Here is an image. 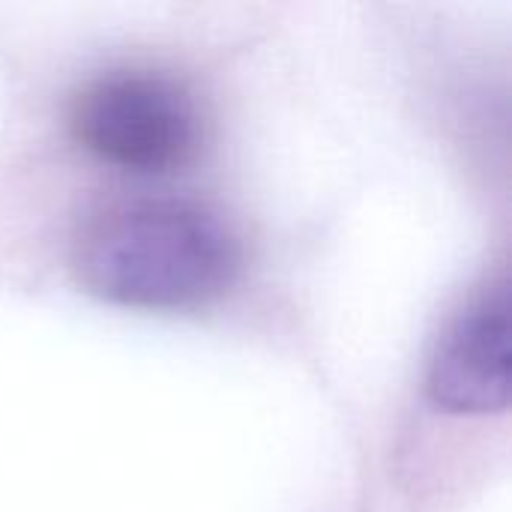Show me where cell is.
<instances>
[{
	"mask_svg": "<svg viewBox=\"0 0 512 512\" xmlns=\"http://www.w3.org/2000/svg\"><path fill=\"white\" fill-rule=\"evenodd\" d=\"M429 390L441 408L456 414L507 408L510 324L504 297L483 300L450 327L432 360Z\"/></svg>",
	"mask_w": 512,
	"mask_h": 512,
	"instance_id": "obj_3",
	"label": "cell"
},
{
	"mask_svg": "<svg viewBox=\"0 0 512 512\" xmlns=\"http://www.w3.org/2000/svg\"><path fill=\"white\" fill-rule=\"evenodd\" d=\"M75 138L129 171H171L201 144L192 93L156 72H114L87 84L72 108Z\"/></svg>",
	"mask_w": 512,
	"mask_h": 512,
	"instance_id": "obj_2",
	"label": "cell"
},
{
	"mask_svg": "<svg viewBox=\"0 0 512 512\" xmlns=\"http://www.w3.org/2000/svg\"><path fill=\"white\" fill-rule=\"evenodd\" d=\"M75 267L87 291L111 303L183 309L231 285L240 243L204 204L147 198L96 216L78 237Z\"/></svg>",
	"mask_w": 512,
	"mask_h": 512,
	"instance_id": "obj_1",
	"label": "cell"
}]
</instances>
